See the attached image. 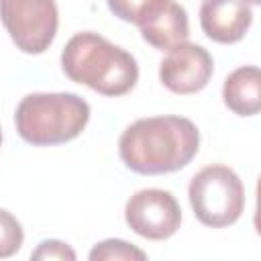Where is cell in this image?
<instances>
[{"label": "cell", "instance_id": "10", "mask_svg": "<svg viewBox=\"0 0 261 261\" xmlns=\"http://www.w3.org/2000/svg\"><path fill=\"white\" fill-rule=\"evenodd\" d=\"M222 98L228 110L239 116H253L261 108V73L255 65L234 69L222 88Z\"/></svg>", "mask_w": 261, "mask_h": 261}, {"label": "cell", "instance_id": "3", "mask_svg": "<svg viewBox=\"0 0 261 261\" xmlns=\"http://www.w3.org/2000/svg\"><path fill=\"white\" fill-rule=\"evenodd\" d=\"M90 120V104L71 92H37L24 96L14 112L18 135L35 145H61L75 139Z\"/></svg>", "mask_w": 261, "mask_h": 261}, {"label": "cell", "instance_id": "15", "mask_svg": "<svg viewBox=\"0 0 261 261\" xmlns=\"http://www.w3.org/2000/svg\"><path fill=\"white\" fill-rule=\"evenodd\" d=\"M247 2H249V4H259L261 0H247Z\"/></svg>", "mask_w": 261, "mask_h": 261}, {"label": "cell", "instance_id": "8", "mask_svg": "<svg viewBox=\"0 0 261 261\" xmlns=\"http://www.w3.org/2000/svg\"><path fill=\"white\" fill-rule=\"evenodd\" d=\"M253 22V10L247 0H204L200 6V24L208 39L216 43H237Z\"/></svg>", "mask_w": 261, "mask_h": 261}, {"label": "cell", "instance_id": "14", "mask_svg": "<svg viewBox=\"0 0 261 261\" xmlns=\"http://www.w3.org/2000/svg\"><path fill=\"white\" fill-rule=\"evenodd\" d=\"M31 259H59V261H73L75 259V251L63 243V241H55V239H49V241H43L39 243V247L31 253Z\"/></svg>", "mask_w": 261, "mask_h": 261}, {"label": "cell", "instance_id": "9", "mask_svg": "<svg viewBox=\"0 0 261 261\" xmlns=\"http://www.w3.org/2000/svg\"><path fill=\"white\" fill-rule=\"evenodd\" d=\"M143 39L155 49L169 51L188 41L190 24L188 12L175 0H159L139 22Z\"/></svg>", "mask_w": 261, "mask_h": 261}, {"label": "cell", "instance_id": "2", "mask_svg": "<svg viewBox=\"0 0 261 261\" xmlns=\"http://www.w3.org/2000/svg\"><path fill=\"white\" fill-rule=\"evenodd\" d=\"M63 73L104 96H122L139 80L135 57L118 45H112L96 33L73 35L61 51Z\"/></svg>", "mask_w": 261, "mask_h": 261}, {"label": "cell", "instance_id": "16", "mask_svg": "<svg viewBox=\"0 0 261 261\" xmlns=\"http://www.w3.org/2000/svg\"><path fill=\"white\" fill-rule=\"evenodd\" d=\"M0 145H2V130H0Z\"/></svg>", "mask_w": 261, "mask_h": 261}, {"label": "cell", "instance_id": "7", "mask_svg": "<svg viewBox=\"0 0 261 261\" xmlns=\"http://www.w3.org/2000/svg\"><path fill=\"white\" fill-rule=\"evenodd\" d=\"M212 69V55L202 45L184 41L159 63V80L173 94H196L206 88Z\"/></svg>", "mask_w": 261, "mask_h": 261}, {"label": "cell", "instance_id": "4", "mask_svg": "<svg viewBox=\"0 0 261 261\" xmlns=\"http://www.w3.org/2000/svg\"><path fill=\"white\" fill-rule=\"evenodd\" d=\"M196 218L212 228L234 224L245 208V188L239 175L226 165L200 169L188 188Z\"/></svg>", "mask_w": 261, "mask_h": 261}, {"label": "cell", "instance_id": "13", "mask_svg": "<svg viewBox=\"0 0 261 261\" xmlns=\"http://www.w3.org/2000/svg\"><path fill=\"white\" fill-rule=\"evenodd\" d=\"M108 8L112 10L114 16H118L124 22H135L139 24L143 16L159 2V0H106Z\"/></svg>", "mask_w": 261, "mask_h": 261}, {"label": "cell", "instance_id": "12", "mask_svg": "<svg viewBox=\"0 0 261 261\" xmlns=\"http://www.w3.org/2000/svg\"><path fill=\"white\" fill-rule=\"evenodd\" d=\"M24 241V232L20 222L8 212L0 208V259L14 255Z\"/></svg>", "mask_w": 261, "mask_h": 261}, {"label": "cell", "instance_id": "1", "mask_svg": "<svg viewBox=\"0 0 261 261\" xmlns=\"http://www.w3.org/2000/svg\"><path fill=\"white\" fill-rule=\"evenodd\" d=\"M200 149V133L184 116H147L124 128L118 141L122 163L141 175H161L186 167Z\"/></svg>", "mask_w": 261, "mask_h": 261}, {"label": "cell", "instance_id": "11", "mask_svg": "<svg viewBox=\"0 0 261 261\" xmlns=\"http://www.w3.org/2000/svg\"><path fill=\"white\" fill-rule=\"evenodd\" d=\"M90 259L92 261H118V259H137V261H145L147 255L145 251L137 249L135 245L126 243V241H120V239H108V241H102L98 243L92 251H90Z\"/></svg>", "mask_w": 261, "mask_h": 261}, {"label": "cell", "instance_id": "6", "mask_svg": "<svg viewBox=\"0 0 261 261\" xmlns=\"http://www.w3.org/2000/svg\"><path fill=\"white\" fill-rule=\"evenodd\" d=\"M124 220L139 237L163 241L177 232L181 224V208L171 192L149 188L128 198Z\"/></svg>", "mask_w": 261, "mask_h": 261}, {"label": "cell", "instance_id": "5", "mask_svg": "<svg viewBox=\"0 0 261 261\" xmlns=\"http://www.w3.org/2000/svg\"><path fill=\"white\" fill-rule=\"evenodd\" d=\"M0 20L12 43L29 55H39L57 35L55 0H0Z\"/></svg>", "mask_w": 261, "mask_h": 261}]
</instances>
